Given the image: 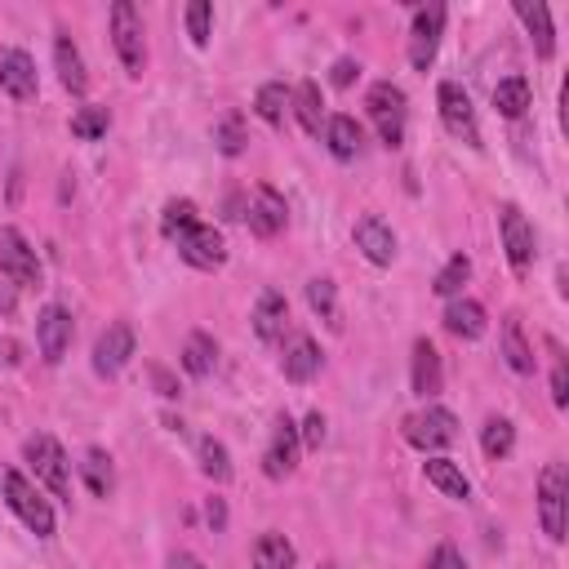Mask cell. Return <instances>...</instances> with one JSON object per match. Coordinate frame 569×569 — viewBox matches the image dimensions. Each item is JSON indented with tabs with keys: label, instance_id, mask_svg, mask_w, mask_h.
<instances>
[{
	"label": "cell",
	"instance_id": "obj_1",
	"mask_svg": "<svg viewBox=\"0 0 569 569\" xmlns=\"http://www.w3.org/2000/svg\"><path fill=\"white\" fill-rule=\"evenodd\" d=\"M23 453H27V463H32L36 481H40L53 498L72 503V468H68V453H63V445L53 440L49 432H36V436H27Z\"/></svg>",
	"mask_w": 569,
	"mask_h": 569
},
{
	"label": "cell",
	"instance_id": "obj_2",
	"mask_svg": "<svg viewBox=\"0 0 569 569\" xmlns=\"http://www.w3.org/2000/svg\"><path fill=\"white\" fill-rule=\"evenodd\" d=\"M5 503H10V511L14 517L36 534V538H49L53 534V507H49V498H40V489L23 476V472H5Z\"/></svg>",
	"mask_w": 569,
	"mask_h": 569
},
{
	"label": "cell",
	"instance_id": "obj_3",
	"mask_svg": "<svg viewBox=\"0 0 569 569\" xmlns=\"http://www.w3.org/2000/svg\"><path fill=\"white\" fill-rule=\"evenodd\" d=\"M365 107H370V121H374L378 138L387 147H401L405 143V94H401V85H391V81L370 85Z\"/></svg>",
	"mask_w": 569,
	"mask_h": 569
},
{
	"label": "cell",
	"instance_id": "obj_4",
	"mask_svg": "<svg viewBox=\"0 0 569 569\" xmlns=\"http://www.w3.org/2000/svg\"><path fill=\"white\" fill-rule=\"evenodd\" d=\"M111 45H117V59L130 76H143L147 68V45H143V19L130 0H117L111 5Z\"/></svg>",
	"mask_w": 569,
	"mask_h": 569
},
{
	"label": "cell",
	"instance_id": "obj_5",
	"mask_svg": "<svg viewBox=\"0 0 569 569\" xmlns=\"http://www.w3.org/2000/svg\"><path fill=\"white\" fill-rule=\"evenodd\" d=\"M436 107H440V125H445L453 138L468 143V147H481L476 107H472V98H468V89H463L459 81H440V89H436Z\"/></svg>",
	"mask_w": 569,
	"mask_h": 569
},
{
	"label": "cell",
	"instance_id": "obj_6",
	"mask_svg": "<svg viewBox=\"0 0 569 569\" xmlns=\"http://www.w3.org/2000/svg\"><path fill=\"white\" fill-rule=\"evenodd\" d=\"M405 440L423 453H436V449H449L459 440V419H453L445 405H427L423 414H410L405 419Z\"/></svg>",
	"mask_w": 569,
	"mask_h": 569
},
{
	"label": "cell",
	"instance_id": "obj_7",
	"mask_svg": "<svg viewBox=\"0 0 569 569\" xmlns=\"http://www.w3.org/2000/svg\"><path fill=\"white\" fill-rule=\"evenodd\" d=\"M565 503H569V476L560 463H547L538 476V517L552 543H565Z\"/></svg>",
	"mask_w": 569,
	"mask_h": 569
},
{
	"label": "cell",
	"instance_id": "obj_8",
	"mask_svg": "<svg viewBox=\"0 0 569 569\" xmlns=\"http://www.w3.org/2000/svg\"><path fill=\"white\" fill-rule=\"evenodd\" d=\"M0 271H5L19 290H36L40 284L36 250L27 245V237L19 232V227H5V232H0Z\"/></svg>",
	"mask_w": 569,
	"mask_h": 569
},
{
	"label": "cell",
	"instance_id": "obj_9",
	"mask_svg": "<svg viewBox=\"0 0 569 569\" xmlns=\"http://www.w3.org/2000/svg\"><path fill=\"white\" fill-rule=\"evenodd\" d=\"M498 232H503L507 263L517 267V271H530L538 245H534V227H530V218L521 214V205H503V209H498Z\"/></svg>",
	"mask_w": 569,
	"mask_h": 569
},
{
	"label": "cell",
	"instance_id": "obj_10",
	"mask_svg": "<svg viewBox=\"0 0 569 569\" xmlns=\"http://www.w3.org/2000/svg\"><path fill=\"white\" fill-rule=\"evenodd\" d=\"M299 453H303V440H299V423L290 414H280L276 427H271V445L263 453V472L271 481H284L294 468H299Z\"/></svg>",
	"mask_w": 569,
	"mask_h": 569
},
{
	"label": "cell",
	"instance_id": "obj_11",
	"mask_svg": "<svg viewBox=\"0 0 569 569\" xmlns=\"http://www.w3.org/2000/svg\"><path fill=\"white\" fill-rule=\"evenodd\" d=\"M36 348H40V361L45 365H59L72 348V316L68 307L59 303H49L40 316H36Z\"/></svg>",
	"mask_w": 569,
	"mask_h": 569
},
{
	"label": "cell",
	"instance_id": "obj_12",
	"mask_svg": "<svg viewBox=\"0 0 569 569\" xmlns=\"http://www.w3.org/2000/svg\"><path fill=\"white\" fill-rule=\"evenodd\" d=\"M440 32H445V5H423L414 14L410 27V63L419 72H427L436 63V49H440Z\"/></svg>",
	"mask_w": 569,
	"mask_h": 569
},
{
	"label": "cell",
	"instance_id": "obj_13",
	"mask_svg": "<svg viewBox=\"0 0 569 569\" xmlns=\"http://www.w3.org/2000/svg\"><path fill=\"white\" fill-rule=\"evenodd\" d=\"M130 356H134V329H130L125 320L107 325V329L98 334V343H94V370H98L102 378H117V374L130 365Z\"/></svg>",
	"mask_w": 569,
	"mask_h": 569
},
{
	"label": "cell",
	"instance_id": "obj_14",
	"mask_svg": "<svg viewBox=\"0 0 569 569\" xmlns=\"http://www.w3.org/2000/svg\"><path fill=\"white\" fill-rule=\"evenodd\" d=\"M179 254H183V263H192V267H201V271H214V267L227 263L222 232H218V227H209V222L187 227V232L179 237Z\"/></svg>",
	"mask_w": 569,
	"mask_h": 569
},
{
	"label": "cell",
	"instance_id": "obj_15",
	"mask_svg": "<svg viewBox=\"0 0 569 569\" xmlns=\"http://www.w3.org/2000/svg\"><path fill=\"white\" fill-rule=\"evenodd\" d=\"M280 374L290 378V383H312L320 374V348H316L312 334H290V338H284Z\"/></svg>",
	"mask_w": 569,
	"mask_h": 569
},
{
	"label": "cell",
	"instance_id": "obj_16",
	"mask_svg": "<svg viewBox=\"0 0 569 569\" xmlns=\"http://www.w3.org/2000/svg\"><path fill=\"white\" fill-rule=\"evenodd\" d=\"M284 222H290V205H284V196L276 187H258L254 201H250V232L271 241L284 232Z\"/></svg>",
	"mask_w": 569,
	"mask_h": 569
},
{
	"label": "cell",
	"instance_id": "obj_17",
	"mask_svg": "<svg viewBox=\"0 0 569 569\" xmlns=\"http://www.w3.org/2000/svg\"><path fill=\"white\" fill-rule=\"evenodd\" d=\"M352 237H356V250L374 263V267H391L396 258V232L378 218V214H365L356 227H352Z\"/></svg>",
	"mask_w": 569,
	"mask_h": 569
},
{
	"label": "cell",
	"instance_id": "obj_18",
	"mask_svg": "<svg viewBox=\"0 0 569 569\" xmlns=\"http://www.w3.org/2000/svg\"><path fill=\"white\" fill-rule=\"evenodd\" d=\"M0 89H5L10 98L19 102H32L36 98V63H32V53L23 49H5L0 53Z\"/></svg>",
	"mask_w": 569,
	"mask_h": 569
},
{
	"label": "cell",
	"instance_id": "obj_19",
	"mask_svg": "<svg viewBox=\"0 0 569 569\" xmlns=\"http://www.w3.org/2000/svg\"><path fill=\"white\" fill-rule=\"evenodd\" d=\"M410 387L414 396H423V401H436L440 387H445V370H440V352L432 338H419L414 343V365H410Z\"/></svg>",
	"mask_w": 569,
	"mask_h": 569
},
{
	"label": "cell",
	"instance_id": "obj_20",
	"mask_svg": "<svg viewBox=\"0 0 569 569\" xmlns=\"http://www.w3.org/2000/svg\"><path fill=\"white\" fill-rule=\"evenodd\" d=\"M284 329H290V303H284V294H276V290H263V299L254 307V334L263 338V343H280Z\"/></svg>",
	"mask_w": 569,
	"mask_h": 569
},
{
	"label": "cell",
	"instance_id": "obj_21",
	"mask_svg": "<svg viewBox=\"0 0 569 569\" xmlns=\"http://www.w3.org/2000/svg\"><path fill=\"white\" fill-rule=\"evenodd\" d=\"M517 19L525 23L530 40H534V53L538 59H552L556 53V32H552V10L543 0H517Z\"/></svg>",
	"mask_w": 569,
	"mask_h": 569
},
{
	"label": "cell",
	"instance_id": "obj_22",
	"mask_svg": "<svg viewBox=\"0 0 569 569\" xmlns=\"http://www.w3.org/2000/svg\"><path fill=\"white\" fill-rule=\"evenodd\" d=\"M445 329L453 338H468V343H476V338L485 334V307L476 299H449L445 307Z\"/></svg>",
	"mask_w": 569,
	"mask_h": 569
},
{
	"label": "cell",
	"instance_id": "obj_23",
	"mask_svg": "<svg viewBox=\"0 0 569 569\" xmlns=\"http://www.w3.org/2000/svg\"><path fill=\"white\" fill-rule=\"evenodd\" d=\"M361 143H365V134H361V125H356V117H329L325 121V147L338 156V160H356L361 156Z\"/></svg>",
	"mask_w": 569,
	"mask_h": 569
},
{
	"label": "cell",
	"instance_id": "obj_24",
	"mask_svg": "<svg viewBox=\"0 0 569 569\" xmlns=\"http://www.w3.org/2000/svg\"><path fill=\"white\" fill-rule=\"evenodd\" d=\"M53 63H59V81L68 94H85L89 89V76H85V63H81V49L72 45V36H59L53 40Z\"/></svg>",
	"mask_w": 569,
	"mask_h": 569
},
{
	"label": "cell",
	"instance_id": "obj_25",
	"mask_svg": "<svg viewBox=\"0 0 569 569\" xmlns=\"http://www.w3.org/2000/svg\"><path fill=\"white\" fill-rule=\"evenodd\" d=\"M423 472H427V481H432L445 498H453V503H468V498H472V481L463 476L459 463H449V459H427Z\"/></svg>",
	"mask_w": 569,
	"mask_h": 569
},
{
	"label": "cell",
	"instance_id": "obj_26",
	"mask_svg": "<svg viewBox=\"0 0 569 569\" xmlns=\"http://www.w3.org/2000/svg\"><path fill=\"white\" fill-rule=\"evenodd\" d=\"M290 102H294V111H299V121H303V130L312 134V138H320V130H325V98H320V85L316 81H303L294 94H290Z\"/></svg>",
	"mask_w": 569,
	"mask_h": 569
},
{
	"label": "cell",
	"instance_id": "obj_27",
	"mask_svg": "<svg viewBox=\"0 0 569 569\" xmlns=\"http://www.w3.org/2000/svg\"><path fill=\"white\" fill-rule=\"evenodd\" d=\"M503 356H507V365L517 370V374H534V352H530V343H525V329H521V316H517V312L503 320Z\"/></svg>",
	"mask_w": 569,
	"mask_h": 569
},
{
	"label": "cell",
	"instance_id": "obj_28",
	"mask_svg": "<svg viewBox=\"0 0 569 569\" xmlns=\"http://www.w3.org/2000/svg\"><path fill=\"white\" fill-rule=\"evenodd\" d=\"M494 107H498V117L507 121H521L525 111H530V81L525 76H507L494 85Z\"/></svg>",
	"mask_w": 569,
	"mask_h": 569
},
{
	"label": "cell",
	"instance_id": "obj_29",
	"mask_svg": "<svg viewBox=\"0 0 569 569\" xmlns=\"http://www.w3.org/2000/svg\"><path fill=\"white\" fill-rule=\"evenodd\" d=\"M299 565V552L284 534H263L254 543V569H294Z\"/></svg>",
	"mask_w": 569,
	"mask_h": 569
},
{
	"label": "cell",
	"instance_id": "obj_30",
	"mask_svg": "<svg viewBox=\"0 0 569 569\" xmlns=\"http://www.w3.org/2000/svg\"><path fill=\"white\" fill-rule=\"evenodd\" d=\"M214 361H218V348H214V338L209 334H192L187 343H183V370L192 374V378H205L209 370H214Z\"/></svg>",
	"mask_w": 569,
	"mask_h": 569
},
{
	"label": "cell",
	"instance_id": "obj_31",
	"mask_svg": "<svg viewBox=\"0 0 569 569\" xmlns=\"http://www.w3.org/2000/svg\"><path fill=\"white\" fill-rule=\"evenodd\" d=\"M468 280H472V258H468V254H453V258L436 271V284H432V290H436L440 299H459Z\"/></svg>",
	"mask_w": 569,
	"mask_h": 569
},
{
	"label": "cell",
	"instance_id": "obj_32",
	"mask_svg": "<svg viewBox=\"0 0 569 569\" xmlns=\"http://www.w3.org/2000/svg\"><path fill=\"white\" fill-rule=\"evenodd\" d=\"M254 111H258L267 125H284V111H290V89H284L280 81L263 85V89L254 94Z\"/></svg>",
	"mask_w": 569,
	"mask_h": 569
},
{
	"label": "cell",
	"instance_id": "obj_33",
	"mask_svg": "<svg viewBox=\"0 0 569 569\" xmlns=\"http://www.w3.org/2000/svg\"><path fill=\"white\" fill-rule=\"evenodd\" d=\"M196 453H201V472H205L214 485H227V481H232V459H227V445H222V440L205 436Z\"/></svg>",
	"mask_w": 569,
	"mask_h": 569
},
{
	"label": "cell",
	"instance_id": "obj_34",
	"mask_svg": "<svg viewBox=\"0 0 569 569\" xmlns=\"http://www.w3.org/2000/svg\"><path fill=\"white\" fill-rule=\"evenodd\" d=\"M81 472H85V485H89V494L94 498H107L111 494V485H117V476H111V459L102 449H85V463H81Z\"/></svg>",
	"mask_w": 569,
	"mask_h": 569
},
{
	"label": "cell",
	"instance_id": "obj_35",
	"mask_svg": "<svg viewBox=\"0 0 569 569\" xmlns=\"http://www.w3.org/2000/svg\"><path fill=\"white\" fill-rule=\"evenodd\" d=\"M307 303H312V312H316L329 329H343V320H338V294H334V280L316 276V280L307 284Z\"/></svg>",
	"mask_w": 569,
	"mask_h": 569
},
{
	"label": "cell",
	"instance_id": "obj_36",
	"mask_svg": "<svg viewBox=\"0 0 569 569\" xmlns=\"http://www.w3.org/2000/svg\"><path fill=\"white\" fill-rule=\"evenodd\" d=\"M511 445H517V427H511L507 419H489L485 432H481V449L498 463V459H507V453H511Z\"/></svg>",
	"mask_w": 569,
	"mask_h": 569
},
{
	"label": "cell",
	"instance_id": "obj_37",
	"mask_svg": "<svg viewBox=\"0 0 569 569\" xmlns=\"http://www.w3.org/2000/svg\"><path fill=\"white\" fill-rule=\"evenodd\" d=\"M196 222H201V218H196V205L183 196V201H169V205H165V214H160V232H165L169 241H179L187 227H196Z\"/></svg>",
	"mask_w": 569,
	"mask_h": 569
},
{
	"label": "cell",
	"instance_id": "obj_38",
	"mask_svg": "<svg viewBox=\"0 0 569 569\" xmlns=\"http://www.w3.org/2000/svg\"><path fill=\"white\" fill-rule=\"evenodd\" d=\"M107 125H111V111H107V107H81L76 117H72V134H76L81 143L102 138V134H107Z\"/></svg>",
	"mask_w": 569,
	"mask_h": 569
},
{
	"label": "cell",
	"instance_id": "obj_39",
	"mask_svg": "<svg viewBox=\"0 0 569 569\" xmlns=\"http://www.w3.org/2000/svg\"><path fill=\"white\" fill-rule=\"evenodd\" d=\"M214 143L222 156H241L245 152V130H241V117H227L214 125Z\"/></svg>",
	"mask_w": 569,
	"mask_h": 569
},
{
	"label": "cell",
	"instance_id": "obj_40",
	"mask_svg": "<svg viewBox=\"0 0 569 569\" xmlns=\"http://www.w3.org/2000/svg\"><path fill=\"white\" fill-rule=\"evenodd\" d=\"M209 23H214V5L209 0H192L187 5V36H192V45H209Z\"/></svg>",
	"mask_w": 569,
	"mask_h": 569
},
{
	"label": "cell",
	"instance_id": "obj_41",
	"mask_svg": "<svg viewBox=\"0 0 569 569\" xmlns=\"http://www.w3.org/2000/svg\"><path fill=\"white\" fill-rule=\"evenodd\" d=\"M423 569H468V560H463V552L453 547V543H440L432 556H427V565Z\"/></svg>",
	"mask_w": 569,
	"mask_h": 569
},
{
	"label": "cell",
	"instance_id": "obj_42",
	"mask_svg": "<svg viewBox=\"0 0 569 569\" xmlns=\"http://www.w3.org/2000/svg\"><path fill=\"white\" fill-rule=\"evenodd\" d=\"M299 440H303V449H320V440H325V419H320V410L303 419V427H299Z\"/></svg>",
	"mask_w": 569,
	"mask_h": 569
},
{
	"label": "cell",
	"instance_id": "obj_43",
	"mask_svg": "<svg viewBox=\"0 0 569 569\" xmlns=\"http://www.w3.org/2000/svg\"><path fill=\"white\" fill-rule=\"evenodd\" d=\"M152 383H156V391L165 396V401H179V396H183V387H179V378H174V374H169L165 365H152Z\"/></svg>",
	"mask_w": 569,
	"mask_h": 569
},
{
	"label": "cell",
	"instance_id": "obj_44",
	"mask_svg": "<svg viewBox=\"0 0 569 569\" xmlns=\"http://www.w3.org/2000/svg\"><path fill=\"white\" fill-rule=\"evenodd\" d=\"M552 401H556V410L569 405V374H565V361H556V370H552Z\"/></svg>",
	"mask_w": 569,
	"mask_h": 569
},
{
	"label": "cell",
	"instance_id": "obj_45",
	"mask_svg": "<svg viewBox=\"0 0 569 569\" xmlns=\"http://www.w3.org/2000/svg\"><path fill=\"white\" fill-rule=\"evenodd\" d=\"M356 76H361V63H356V59H338V63H334V76H329V81H334L338 89H348V85H352Z\"/></svg>",
	"mask_w": 569,
	"mask_h": 569
},
{
	"label": "cell",
	"instance_id": "obj_46",
	"mask_svg": "<svg viewBox=\"0 0 569 569\" xmlns=\"http://www.w3.org/2000/svg\"><path fill=\"white\" fill-rule=\"evenodd\" d=\"M205 517H209L214 534H222V530H227V503H222V498H209V507H205Z\"/></svg>",
	"mask_w": 569,
	"mask_h": 569
},
{
	"label": "cell",
	"instance_id": "obj_47",
	"mask_svg": "<svg viewBox=\"0 0 569 569\" xmlns=\"http://www.w3.org/2000/svg\"><path fill=\"white\" fill-rule=\"evenodd\" d=\"M169 569H205V560H201V556H192V552H179L174 560H169Z\"/></svg>",
	"mask_w": 569,
	"mask_h": 569
},
{
	"label": "cell",
	"instance_id": "obj_48",
	"mask_svg": "<svg viewBox=\"0 0 569 569\" xmlns=\"http://www.w3.org/2000/svg\"><path fill=\"white\" fill-rule=\"evenodd\" d=\"M320 569H334V565H320Z\"/></svg>",
	"mask_w": 569,
	"mask_h": 569
}]
</instances>
